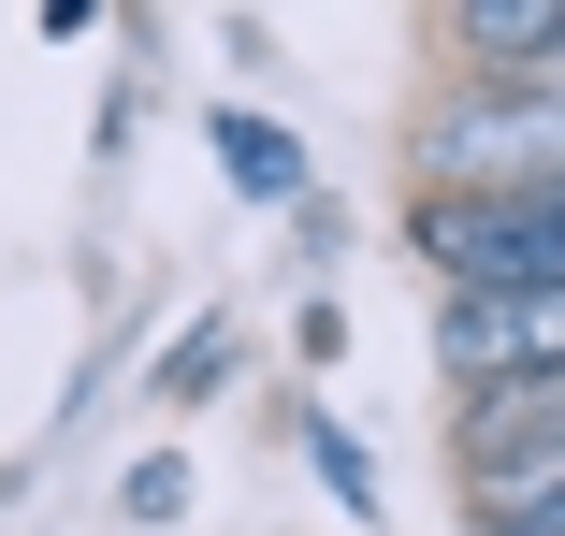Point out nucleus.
Masks as SVG:
<instances>
[{"label": "nucleus", "instance_id": "obj_6", "mask_svg": "<svg viewBox=\"0 0 565 536\" xmlns=\"http://www.w3.org/2000/svg\"><path fill=\"white\" fill-rule=\"evenodd\" d=\"M174 507H189V464H174V450H160V464H131V522H174Z\"/></svg>", "mask_w": 565, "mask_h": 536}, {"label": "nucleus", "instance_id": "obj_3", "mask_svg": "<svg viewBox=\"0 0 565 536\" xmlns=\"http://www.w3.org/2000/svg\"><path fill=\"white\" fill-rule=\"evenodd\" d=\"M435 349H449V377H493V392L565 377V290H449Z\"/></svg>", "mask_w": 565, "mask_h": 536}, {"label": "nucleus", "instance_id": "obj_2", "mask_svg": "<svg viewBox=\"0 0 565 536\" xmlns=\"http://www.w3.org/2000/svg\"><path fill=\"white\" fill-rule=\"evenodd\" d=\"M435 203L449 189H565V87H479L420 131Z\"/></svg>", "mask_w": 565, "mask_h": 536}, {"label": "nucleus", "instance_id": "obj_1", "mask_svg": "<svg viewBox=\"0 0 565 536\" xmlns=\"http://www.w3.org/2000/svg\"><path fill=\"white\" fill-rule=\"evenodd\" d=\"M420 247L449 290H565V189H449L420 203Z\"/></svg>", "mask_w": 565, "mask_h": 536}, {"label": "nucleus", "instance_id": "obj_5", "mask_svg": "<svg viewBox=\"0 0 565 536\" xmlns=\"http://www.w3.org/2000/svg\"><path fill=\"white\" fill-rule=\"evenodd\" d=\"M217 160H233V189H247V203H290V189H305V146H290V131H262V117H217Z\"/></svg>", "mask_w": 565, "mask_h": 536}, {"label": "nucleus", "instance_id": "obj_4", "mask_svg": "<svg viewBox=\"0 0 565 536\" xmlns=\"http://www.w3.org/2000/svg\"><path fill=\"white\" fill-rule=\"evenodd\" d=\"M449 44H465L493 87H565V0H465Z\"/></svg>", "mask_w": 565, "mask_h": 536}]
</instances>
